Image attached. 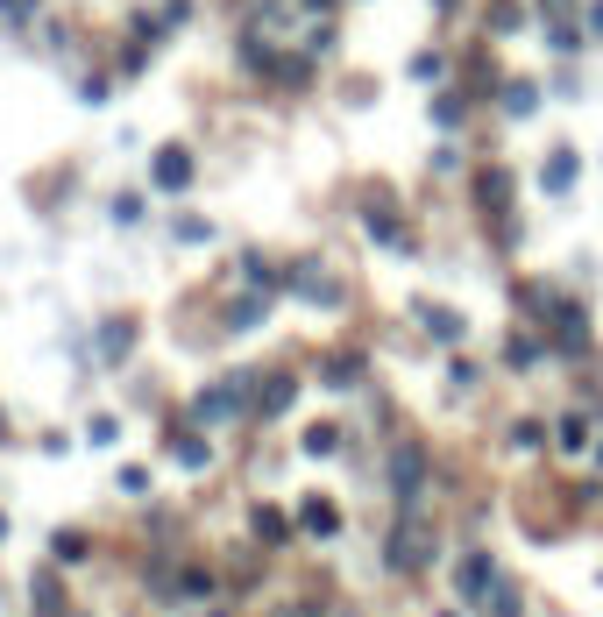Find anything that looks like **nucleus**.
Wrapping results in <instances>:
<instances>
[{
    "label": "nucleus",
    "instance_id": "20e7f679",
    "mask_svg": "<svg viewBox=\"0 0 603 617\" xmlns=\"http://www.w3.org/2000/svg\"><path fill=\"white\" fill-rule=\"evenodd\" d=\"M533 107H540L533 86H511V93H504V114H533Z\"/></svg>",
    "mask_w": 603,
    "mask_h": 617
},
{
    "label": "nucleus",
    "instance_id": "423d86ee",
    "mask_svg": "<svg viewBox=\"0 0 603 617\" xmlns=\"http://www.w3.org/2000/svg\"><path fill=\"white\" fill-rule=\"evenodd\" d=\"M398 490H419V454H398Z\"/></svg>",
    "mask_w": 603,
    "mask_h": 617
},
{
    "label": "nucleus",
    "instance_id": "f257e3e1",
    "mask_svg": "<svg viewBox=\"0 0 603 617\" xmlns=\"http://www.w3.org/2000/svg\"><path fill=\"white\" fill-rule=\"evenodd\" d=\"M157 185H192V157H185V149H164V157H157Z\"/></svg>",
    "mask_w": 603,
    "mask_h": 617
},
{
    "label": "nucleus",
    "instance_id": "39448f33",
    "mask_svg": "<svg viewBox=\"0 0 603 617\" xmlns=\"http://www.w3.org/2000/svg\"><path fill=\"white\" fill-rule=\"evenodd\" d=\"M561 447H568V454H582V447H589V426H582V419H568V426H561Z\"/></svg>",
    "mask_w": 603,
    "mask_h": 617
},
{
    "label": "nucleus",
    "instance_id": "f03ea898",
    "mask_svg": "<svg viewBox=\"0 0 603 617\" xmlns=\"http://www.w3.org/2000/svg\"><path fill=\"white\" fill-rule=\"evenodd\" d=\"M582 178V164H575V149H554V157H547V192H568Z\"/></svg>",
    "mask_w": 603,
    "mask_h": 617
},
{
    "label": "nucleus",
    "instance_id": "7ed1b4c3",
    "mask_svg": "<svg viewBox=\"0 0 603 617\" xmlns=\"http://www.w3.org/2000/svg\"><path fill=\"white\" fill-rule=\"evenodd\" d=\"M426 327H433L440 341H455V334H462V320H455V313H440V305H426Z\"/></svg>",
    "mask_w": 603,
    "mask_h": 617
}]
</instances>
